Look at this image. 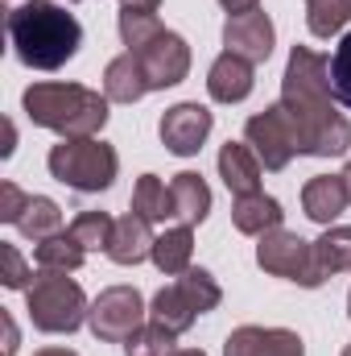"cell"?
<instances>
[{
  "label": "cell",
  "instance_id": "1",
  "mask_svg": "<svg viewBox=\"0 0 351 356\" xmlns=\"http://www.w3.org/2000/svg\"><path fill=\"white\" fill-rule=\"evenodd\" d=\"M281 108L298 133L302 158H339L351 145V120L335 112L331 91V58L310 46H293L281 75Z\"/></svg>",
  "mask_w": 351,
  "mask_h": 356
},
{
  "label": "cell",
  "instance_id": "2",
  "mask_svg": "<svg viewBox=\"0 0 351 356\" xmlns=\"http://www.w3.org/2000/svg\"><path fill=\"white\" fill-rule=\"evenodd\" d=\"M8 42H12V50H17V58L25 67H33V71H58V67H67L79 54L83 25L62 4L25 0L17 8H8Z\"/></svg>",
  "mask_w": 351,
  "mask_h": 356
},
{
  "label": "cell",
  "instance_id": "3",
  "mask_svg": "<svg viewBox=\"0 0 351 356\" xmlns=\"http://www.w3.org/2000/svg\"><path fill=\"white\" fill-rule=\"evenodd\" d=\"M25 116L62 141H83L95 137L108 124V95L83 88V83H33L21 95Z\"/></svg>",
  "mask_w": 351,
  "mask_h": 356
},
{
  "label": "cell",
  "instance_id": "4",
  "mask_svg": "<svg viewBox=\"0 0 351 356\" xmlns=\"http://www.w3.org/2000/svg\"><path fill=\"white\" fill-rule=\"evenodd\" d=\"M25 302H29L33 327L37 332H50V336L79 332L87 323V311H91V302H87V294L79 290V282L67 277V273H58V269H42L29 282Z\"/></svg>",
  "mask_w": 351,
  "mask_h": 356
},
{
  "label": "cell",
  "instance_id": "5",
  "mask_svg": "<svg viewBox=\"0 0 351 356\" xmlns=\"http://www.w3.org/2000/svg\"><path fill=\"white\" fill-rule=\"evenodd\" d=\"M219 298H223V290H219V282H215L207 269H186L178 282L162 286V290L153 294L149 315H153V323H162V327H170L174 336H182L186 327H194L198 315L215 311Z\"/></svg>",
  "mask_w": 351,
  "mask_h": 356
},
{
  "label": "cell",
  "instance_id": "6",
  "mask_svg": "<svg viewBox=\"0 0 351 356\" xmlns=\"http://www.w3.org/2000/svg\"><path fill=\"white\" fill-rule=\"evenodd\" d=\"M50 175L83 195H95V191H108L116 182V170H120V158L108 141H95V137H83V141H62L50 149L46 158Z\"/></svg>",
  "mask_w": 351,
  "mask_h": 356
},
{
  "label": "cell",
  "instance_id": "7",
  "mask_svg": "<svg viewBox=\"0 0 351 356\" xmlns=\"http://www.w3.org/2000/svg\"><path fill=\"white\" fill-rule=\"evenodd\" d=\"M257 266L273 277H285V282H298L306 290H318L327 282V273L318 269L314 257V241H302L298 232H285V228H273L264 232L261 245H257Z\"/></svg>",
  "mask_w": 351,
  "mask_h": 356
},
{
  "label": "cell",
  "instance_id": "8",
  "mask_svg": "<svg viewBox=\"0 0 351 356\" xmlns=\"http://www.w3.org/2000/svg\"><path fill=\"white\" fill-rule=\"evenodd\" d=\"M87 327L103 344H124L145 327V298L132 286H108L87 311Z\"/></svg>",
  "mask_w": 351,
  "mask_h": 356
},
{
  "label": "cell",
  "instance_id": "9",
  "mask_svg": "<svg viewBox=\"0 0 351 356\" xmlns=\"http://www.w3.org/2000/svg\"><path fill=\"white\" fill-rule=\"evenodd\" d=\"M244 141L252 145V154L261 158L264 170H285L293 162V154H298V133H293V124H289V116H285L281 104L257 112L244 124Z\"/></svg>",
  "mask_w": 351,
  "mask_h": 356
},
{
  "label": "cell",
  "instance_id": "10",
  "mask_svg": "<svg viewBox=\"0 0 351 356\" xmlns=\"http://www.w3.org/2000/svg\"><path fill=\"white\" fill-rule=\"evenodd\" d=\"M145 79H149V91H166V88H178L190 71V46L178 38L174 29H162L157 38H149L145 46L132 50Z\"/></svg>",
  "mask_w": 351,
  "mask_h": 356
},
{
  "label": "cell",
  "instance_id": "11",
  "mask_svg": "<svg viewBox=\"0 0 351 356\" xmlns=\"http://www.w3.org/2000/svg\"><path fill=\"white\" fill-rule=\"evenodd\" d=\"M211 112L203 104H174L162 116V145L178 158H194L203 149V141L211 137Z\"/></svg>",
  "mask_w": 351,
  "mask_h": 356
},
{
  "label": "cell",
  "instance_id": "12",
  "mask_svg": "<svg viewBox=\"0 0 351 356\" xmlns=\"http://www.w3.org/2000/svg\"><path fill=\"white\" fill-rule=\"evenodd\" d=\"M273 42H277V29H273L268 13H261V8L228 17V25H223V46L232 54H240L244 63H252V67L273 54Z\"/></svg>",
  "mask_w": 351,
  "mask_h": 356
},
{
  "label": "cell",
  "instance_id": "13",
  "mask_svg": "<svg viewBox=\"0 0 351 356\" xmlns=\"http://www.w3.org/2000/svg\"><path fill=\"white\" fill-rule=\"evenodd\" d=\"M223 356H306L302 336L289 327H236L223 344Z\"/></svg>",
  "mask_w": 351,
  "mask_h": 356
},
{
  "label": "cell",
  "instance_id": "14",
  "mask_svg": "<svg viewBox=\"0 0 351 356\" xmlns=\"http://www.w3.org/2000/svg\"><path fill=\"white\" fill-rule=\"evenodd\" d=\"M252 83H257L252 79V63H244L232 50H223L211 63V71H207V91H211L215 104H240V99H248L252 95Z\"/></svg>",
  "mask_w": 351,
  "mask_h": 356
},
{
  "label": "cell",
  "instance_id": "15",
  "mask_svg": "<svg viewBox=\"0 0 351 356\" xmlns=\"http://www.w3.org/2000/svg\"><path fill=\"white\" fill-rule=\"evenodd\" d=\"M153 241H157V236L149 232V220L137 216V211H128V216H120L116 228H112L108 257H112L116 266H141L145 257H153Z\"/></svg>",
  "mask_w": 351,
  "mask_h": 356
},
{
  "label": "cell",
  "instance_id": "16",
  "mask_svg": "<svg viewBox=\"0 0 351 356\" xmlns=\"http://www.w3.org/2000/svg\"><path fill=\"white\" fill-rule=\"evenodd\" d=\"M219 178L228 182V191L240 199V195H257L261 191V158L252 154V145L244 141H228L219 149Z\"/></svg>",
  "mask_w": 351,
  "mask_h": 356
},
{
  "label": "cell",
  "instance_id": "17",
  "mask_svg": "<svg viewBox=\"0 0 351 356\" xmlns=\"http://www.w3.org/2000/svg\"><path fill=\"white\" fill-rule=\"evenodd\" d=\"M348 203H351L348 186H343L339 175H314L302 186V207H306V216H310L314 224H327V228H331V220H339V211H343Z\"/></svg>",
  "mask_w": 351,
  "mask_h": 356
},
{
  "label": "cell",
  "instance_id": "18",
  "mask_svg": "<svg viewBox=\"0 0 351 356\" xmlns=\"http://www.w3.org/2000/svg\"><path fill=\"white\" fill-rule=\"evenodd\" d=\"M281 220H285V211H281V203L273 199V195H240L236 203H232V224H236V232H244V236H264V232H273V228H281Z\"/></svg>",
  "mask_w": 351,
  "mask_h": 356
},
{
  "label": "cell",
  "instance_id": "19",
  "mask_svg": "<svg viewBox=\"0 0 351 356\" xmlns=\"http://www.w3.org/2000/svg\"><path fill=\"white\" fill-rule=\"evenodd\" d=\"M103 95L112 104H137L141 95H149V79H145V71H141V63H137L132 50H124L120 58L108 63V71H103Z\"/></svg>",
  "mask_w": 351,
  "mask_h": 356
},
{
  "label": "cell",
  "instance_id": "20",
  "mask_svg": "<svg viewBox=\"0 0 351 356\" xmlns=\"http://www.w3.org/2000/svg\"><path fill=\"white\" fill-rule=\"evenodd\" d=\"M132 211L145 216L149 224H166L178 216V203H174V191L162 182L157 175H141L137 186H132Z\"/></svg>",
  "mask_w": 351,
  "mask_h": 356
},
{
  "label": "cell",
  "instance_id": "21",
  "mask_svg": "<svg viewBox=\"0 0 351 356\" xmlns=\"http://www.w3.org/2000/svg\"><path fill=\"white\" fill-rule=\"evenodd\" d=\"M170 191H174V203H178V220L186 228H194V224L207 220V211H211V186L203 182V175L182 170V175H174Z\"/></svg>",
  "mask_w": 351,
  "mask_h": 356
},
{
  "label": "cell",
  "instance_id": "22",
  "mask_svg": "<svg viewBox=\"0 0 351 356\" xmlns=\"http://www.w3.org/2000/svg\"><path fill=\"white\" fill-rule=\"evenodd\" d=\"M83 257H87V249L75 241V232H71V228H67V232H54V236H46V241H37V245H33V261H37V269L75 273V269L83 266Z\"/></svg>",
  "mask_w": 351,
  "mask_h": 356
},
{
  "label": "cell",
  "instance_id": "23",
  "mask_svg": "<svg viewBox=\"0 0 351 356\" xmlns=\"http://www.w3.org/2000/svg\"><path fill=\"white\" fill-rule=\"evenodd\" d=\"M190 253H194V232L186 224L178 228H166L157 241H153V266L170 277H182L190 269Z\"/></svg>",
  "mask_w": 351,
  "mask_h": 356
},
{
  "label": "cell",
  "instance_id": "24",
  "mask_svg": "<svg viewBox=\"0 0 351 356\" xmlns=\"http://www.w3.org/2000/svg\"><path fill=\"white\" fill-rule=\"evenodd\" d=\"M17 228H21L29 241H46V236L62 232V207H58L54 199H46V195H29V203H25V211H21V220H17Z\"/></svg>",
  "mask_w": 351,
  "mask_h": 356
},
{
  "label": "cell",
  "instance_id": "25",
  "mask_svg": "<svg viewBox=\"0 0 351 356\" xmlns=\"http://www.w3.org/2000/svg\"><path fill=\"white\" fill-rule=\"evenodd\" d=\"M314 257H318V269L331 277V273H351V228L339 224V228H327L318 241H314Z\"/></svg>",
  "mask_w": 351,
  "mask_h": 356
},
{
  "label": "cell",
  "instance_id": "26",
  "mask_svg": "<svg viewBox=\"0 0 351 356\" xmlns=\"http://www.w3.org/2000/svg\"><path fill=\"white\" fill-rule=\"evenodd\" d=\"M351 21V0H306V25L314 38H331Z\"/></svg>",
  "mask_w": 351,
  "mask_h": 356
},
{
  "label": "cell",
  "instance_id": "27",
  "mask_svg": "<svg viewBox=\"0 0 351 356\" xmlns=\"http://www.w3.org/2000/svg\"><path fill=\"white\" fill-rule=\"evenodd\" d=\"M120 38H124V46L128 50H137V46H145L149 38H157L166 25L157 21V13L153 8H120Z\"/></svg>",
  "mask_w": 351,
  "mask_h": 356
},
{
  "label": "cell",
  "instance_id": "28",
  "mask_svg": "<svg viewBox=\"0 0 351 356\" xmlns=\"http://www.w3.org/2000/svg\"><path fill=\"white\" fill-rule=\"evenodd\" d=\"M174 332L162 323H145L132 340H124V356H174Z\"/></svg>",
  "mask_w": 351,
  "mask_h": 356
},
{
  "label": "cell",
  "instance_id": "29",
  "mask_svg": "<svg viewBox=\"0 0 351 356\" xmlns=\"http://www.w3.org/2000/svg\"><path fill=\"white\" fill-rule=\"evenodd\" d=\"M112 228H116V220H112L108 211H83V216L71 224V232H75V241H79L83 249H103V253H108V245H112Z\"/></svg>",
  "mask_w": 351,
  "mask_h": 356
},
{
  "label": "cell",
  "instance_id": "30",
  "mask_svg": "<svg viewBox=\"0 0 351 356\" xmlns=\"http://www.w3.org/2000/svg\"><path fill=\"white\" fill-rule=\"evenodd\" d=\"M331 91H335V99L343 108H351V29L343 33V42L331 54Z\"/></svg>",
  "mask_w": 351,
  "mask_h": 356
},
{
  "label": "cell",
  "instance_id": "31",
  "mask_svg": "<svg viewBox=\"0 0 351 356\" xmlns=\"http://www.w3.org/2000/svg\"><path fill=\"white\" fill-rule=\"evenodd\" d=\"M29 266H25V257L17 253V245H8V241H0V282L8 286V290H29Z\"/></svg>",
  "mask_w": 351,
  "mask_h": 356
},
{
  "label": "cell",
  "instance_id": "32",
  "mask_svg": "<svg viewBox=\"0 0 351 356\" xmlns=\"http://www.w3.org/2000/svg\"><path fill=\"white\" fill-rule=\"evenodd\" d=\"M25 203H29V195L17 182H0V220L4 224H17L21 211H25Z\"/></svg>",
  "mask_w": 351,
  "mask_h": 356
},
{
  "label": "cell",
  "instance_id": "33",
  "mask_svg": "<svg viewBox=\"0 0 351 356\" xmlns=\"http://www.w3.org/2000/svg\"><path fill=\"white\" fill-rule=\"evenodd\" d=\"M223 8H228V17H240V13H252L261 0H219Z\"/></svg>",
  "mask_w": 351,
  "mask_h": 356
},
{
  "label": "cell",
  "instance_id": "34",
  "mask_svg": "<svg viewBox=\"0 0 351 356\" xmlns=\"http://www.w3.org/2000/svg\"><path fill=\"white\" fill-rule=\"evenodd\" d=\"M17 353V323H12V315H4V356Z\"/></svg>",
  "mask_w": 351,
  "mask_h": 356
},
{
  "label": "cell",
  "instance_id": "35",
  "mask_svg": "<svg viewBox=\"0 0 351 356\" xmlns=\"http://www.w3.org/2000/svg\"><path fill=\"white\" fill-rule=\"evenodd\" d=\"M12 145H17V129H12V124H4V149H0V154L8 158V154H12Z\"/></svg>",
  "mask_w": 351,
  "mask_h": 356
},
{
  "label": "cell",
  "instance_id": "36",
  "mask_svg": "<svg viewBox=\"0 0 351 356\" xmlns=\"http://www.w3.org/2000/svg\"><path fill=\"white\" fill-rule=\"evenodd\" d=\"M157 4L162 0H120V8H153V13H157Z\"/></svg>",
  "mask_w": 351,
  "mask_h": 356
},
{
  "label": "cell",
  "instance_id": "37",
  "mask_svg": "<svg viewBox=\"0 0 351 356\" xmlns=\"http://www.w3.org/2000/svg\"><path fill=\"white\" fill-rule=\"evenodd\" d=\"M33 356H79V353H71V348H42V353H33Z\"/></svg>",
  "mask_w": 351,
  "mask_h": 356
},
{
  "label": "cell",
  "instance_id": "38",
  "mask_svg": "<svg viewBox=\"0 0 351 356\" xmlns=\"http://www.w3.org/2000/svg\"><path fill=\"white\" fill-rule=\"evenodd\" d=\"M339 178H343V186H348V199H351V162H348V170H343Z\"/></svg>",
  "mask_w": 351,
  "mask_h": 356
},
{
  "label": "cell",
  "instance_id": "39",
  "mask_svg": "<svg viewBox=\"0 0 351 356\" xmlns=\"http://www.w3.org/2000/svg\"><path fill=\"white\" fill-rule=\"evenodd\" d=\"M174 356H207L203 348H182V353H174Z\"/></svg>",
  "mask_w": 351,
  "mask_h": 356
},
{
  "label": "cell",
  "instance_id": "40",
  "mask_svg": "<svg viewBox=\"0 0 351 356\" xmlns=\"http://www.w3.org/2000/svg\"><path fill=\"white\" fill-rule=\"evenodd\" d=\"M343 356H351V344H348V348H343Z\"/></svg>",
  "mask_w": 351,
  "mask_h": 356
},
{
  "label": "cell",
  "instance_id": "41",
  "mask_svg": "<svg viewBox=\"0 0 351 356\" xmlns=\"http://www.w3.org/2000/svg\"><path fill=\"white\" fill-rule=\"evenodd\" d=\"M348 315H351V294H348Z\"/></svg>",
  "mask_w": 351,
  "mask_h": 356
}]
</instances>
